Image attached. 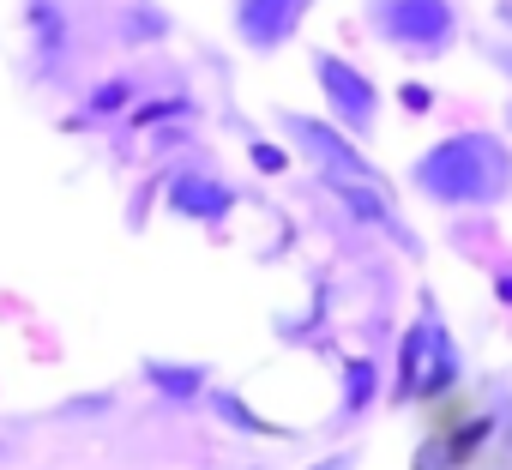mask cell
Wrapping results in <instances>:
<instances>
[{"instance_id":"obj_1","label":"cell","mask_w":512,"mask_h":470,"mask_svg":"<svg viewBox=\"0 0 512 470\" xmlns=\"http://www.w3.org/2000/svg\"><path fill=\"white\" fill-rule=\"evenodd\" d=\"M404 187L434 211H500L512 199V139L506 127H452L422 145L404 169Z\"/></svg>"},{"instance_id":"obj_2","label":"cell","mask_w":512,"mask_h":470,"mask_svg":"<svg viewBox=\"0 0 512 470\" xmlns=\"http://www.w3.org/2000/svg\"><path fill=\"white\" fill-rule=\"evenodd\" d=\"M362 31L404 61H446L464 43L458 0H362Z\"/></svg>"},{"instance_id":"obj_3","label":"cell","mask_w":512,"mask_h":470,"mask_svg":"<svg viewBox=\"0 0 512 470\" xmlns=\"http://www.w3.org/2000/svg\"><path fill=\"white\" fill-rule=\"evenodd\" d=\"M272 121L284 127V145L314 169V181H374V187H392V181H386V169L368 157V145H362V139H350L338 121L308 115V109H278Z\"/></svg>"},{"instance_id":"obj_4","label":"cell","mask_w":512,"mask_h":470,"mask_svg":"<svg viewBox=\"0 0 512 470\" xmlns=\"http://www.w3.org/2000/svg\"><path fill=\"white\" fill-rule=\"evenodd\" d=\"M308 73H314V85H320L326 121H338L350 139L368 145V139L380 133V115H386L380 79H374L368 67H356L350 55H338V49H314V55H308Z\"/></svg>"},{"instance_id":"obj_5","label":"cell","mask_w":512,"mask_h":470,"mask_svg":"<svg viewBox=\"0 0 512 470\" xmlns=\"http://www.w3.org/2000/svg\"><path fill=\"white\" fill-rule=\"evenodd\" d=\"M241 205V187L211 163V157H181L163 169V211L193 223V229H223Z\"/></svg>"},{"instance_id":"obj_6","label":"cell","mask_w":512,"mask_h":470,"mask_svg":"<svg viewBox=\"0 0 512 470\" xmlns=\"http://www.w3.org/2000/svg\"><path fill=\"white\" fill-rule=\"evenodd\" d=\"M314 7L320 0H229V37H235V49H247V55H284L296 37H302V25L314 19Z\"/></svg>"},{"instance_id":"obj_7","label":"cell","mask_w":512,"mask_h":470,"mask_svg":"<svg viewBox=\"0 0 512 470\" xmlns=\"http://www.w3.org/2000/svg\"><path fill=\"white\" fill-rule=\"evenodd\" d=\"M25 55H31V79L37 85H61V73L73 67L79 55V25H73V7L67 0H25Z\"/></svg>"},{"instance_id":"obj_8","label":"cell","mask_w":512,"mask_h":470,"mask_svg":"<svg viewBox=\"0 0 512 470\" xmlns=\"http://www.w3.org/2000/svg\"><path fill=\"white\" fill-rule=\"evenodd\" d=\"M332 199H338V211L350 217V223H362L368 235H386V242L398 248V254H422V235L410 229V217L398 211V199H392V187H374V181H320Z\"/></svg>"},{"instance_id":"obj_9","label":"cell","mask_w":512,"mask_h":470,"mask_svg":"<svg viewBox=\"0 0 512 470\" xmlns=\"http://www.w3.org/2000/svg\"><path fill=\"white\" fill-rule=\"evenodd\" d=\"M458 380H464V350H458V338H452V326H446V314H440V296L422 290V362H416V398L440 404Z\"/></svg>"},{"instance_id":"obj_10","label":"cell","mask_w":512,"mask_h":470,"mask_svg":"<svg viewBox=\"0 0 512 470\" xmlns=\"http://www.w3.org/2000/svg\"><path fill=\"white\" fill-rule=\"evenodd\" d=\"M380 404H386V356L380 350L344 356V368H338V404H332V434H356Z\"/></svg>"},{"instance_id":"obj_11","label":"cell","mask_w":512,"mask_h":470,"mask_svg":"<svg viewBox=\"0 0 512 470\" xmlns=\"http://www.w3.org/2000/svg\"><path fill=\"white\" fill-rule=\"evenodd\" d=\"M139 380L169 404V410H193L211 386V362H181V356H145Z\"/></svg>"},{"instance_id":"obj_12","label":"cell","mask_w":512,"mask_h":470,"mask_svg":"<svg viewBox=\"0 0 512 470\" xmlns=\"http://www.w3.org/2000/svg\"><path fill=\"white\" fill-rule=\"evenodd\" d=\"M169 31H175V19H169V7H157V0H121L109 13V37L121 49H157V43H169Z\"/></svg>"},{"instance_id":"obj_13","label":"cell","mask_w":512,"mask_h":470,"mask_svg":"<svg viewBox=\"0 0 512 470\" xmlns=\"http://www.w3.org/2000/svg\"><path fill=\"white\" fill-rule=\"evenodd\" d=\"M139 97H145V79H139V73H103V79H91V85H85L79 115H85L91 127H103V121H121Z\"/></svg>"},{"instance_id":"obj_14","label":"cell","mask_w":512,"mask_h":470,"mask_svg":"<svg viewBox=\"0 0 512 470\" xmlns=\"http://www.w3.org/2000/svg\"><path fill=\"white\" fill-rule=\"evenodd\" d=\"M199 404H205V410H211V416H217V422H223L229 434H247V440H278V434H290V428L266 422V416L253 410V404H247V398H241L235 386H217V380L205 386V398H199Z\"/></svg>"},{"instance_id":"obj_15","label":"cell","mask_w":512,"mask_h":470,"mask_svg":"<svg viewBox=\"0 0 512 470\" xmlns=\"http://www.w3.org/2000/svg\"><path fill=\"white\" fill-rule=\"evenodd\" d=\"M115 410H121V392H115V386H97V392L61 398V404H55V422H103V416H115Z\"/></svg>"},{"instance_id":"obj_16","label":"cell","mask_w":512,"mask_h":470,"mask_svg":"<svg viewBox=\"0 0 512 470\" xmlns=\"http://www.w3.org/2000/svg\"><path fill=\"white\" fill-rule=\"evenodd\" d=\"M482 410L494 416V452L512 458V380H482Z\"/></svg>"},{"instance_id":"obj_17","label":"cell","mask_w":512,"mask_h":470,"mask_svg":"<svg viewBox=\"0 0 512 470\" xmlns=\"http://www.w3.org/2000/svg\"><path fill=\"white\" fill-rule=\"evenodd\" d=\"M163 121H193V103L187 97H151V103L127 109V133H157Z\"/></svg>"},{"instance_id":"obj_18","label":"cell","mask_w":512,"mask_h":470,"mask_svg":"<svg viewBox=\"0 0 512 470\" xmlns=\"http://www.w3.org/2000/svg\"><path fill=\"white\" fill-rule=\"evenodd\" d=\"M241 139H247V163H253V169H260L266 181H278V175H290V145H272V139H260V133H253V127H247Z\"/></svg>"},{"instance_id":"obj_19","label":"cell","mask_w":512,"mask_h":470,"mask_svg":"<svg viewBox=\"0 0 512 470\" xmlns=\"http://www.w3.org/2000/svg\"><path fill=\"white\" fill-rule=\"evenodd\" d=\"M470 43H476V55H482V61H488V67H494L506 85H512V31H506V37H494V31H476Z\"/></svg>"},{"instance_id":"obj_20","label":"cell","mask_w":512,"mask_h":470,"mask_svg":"<svg viewBox=\"0 0 512 470\" xmlns=\"http://www.w3.org/2000/svg\"><path fill=\"white\" fill-rule=\"evenodd\" d=\"M434 103H440V91H434L428 79H404V85H398V109H404V115L422 121V115H434Z\"/></svg>"},{"instance_id":"obj_21","label":"cell","mask_w":512,"mask_h":470,"mask_svg":"<svg viewBox=\"0 0 512 470\" xmlns=\"http://www.w3.org/2000/svg\"><path fill=\"white\" fill-rule=\"evenodd\" d=\"M488 284H494V302H500V308H512V260H506V266H494V272H488Z\"/></svg>"},{"instance_id":"obj_22","label":"cell","mask_w":512,"mask_h":470,"mask_svg":"<svg viewBox=\"0 0 512 470\" xmlns=\"http://www.w3.org/2000/svg\"><path fill=\"white\" fill-rule=\"evenodd\" d=\"M494 19H500V25L512 31V0H494Z\"/></svg>"},{"instance_id":"obj_23","label":"cell","mask_w":512,"mask_h":470,"mask_svg":"<svg viewBox=\"0 0 512 470\" xmlns=\"http://www.w3.org/2000/svg\"><path fill=\"white\" fill-rule=\"evenodd\" d=\"M500 127H506V133H512V97H506V109H500Z\"/></svg>"}]
</instances>
